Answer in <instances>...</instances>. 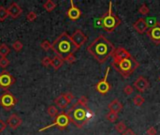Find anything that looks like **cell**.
<instances>
[{
    "instance_id": "6da1fadb",
    "label": "cell",
    "mask_w": 160,
    "mask_h": 135,
    "mask_svg": "<svg viewBox=\"0 0 160 135\" xmlns=\"http://www.w3.org/2000/svg\"><path fill=\"white\" fill-rule=\"evenodd\" d=\"M111 66L124 77L127 79L139 66V63L123 47H118L112 54Z\"/></svg>"
},
{
    "instance_id": "7a4b0ae2",
    "label": "cell",
    "mask_w": 160,
    "mask_h": 135,
    "mask_svg": "<svg viewBox=\"0 0 160 135\" xmlns=\"http://www.w3.org/2000/svg\"><path fill=\"white\" fill-rule=\"evenodd\" d=\"M116 48L114 46L105 36L99 35L95 41L87 47V52L94 56L98 63L103 64L107 61L110 56L112 55Z\"/></svg>"
},
{
    "instance_id": "3957f363",
    "label": "cell",
    "mask_w": 160,
    "mask_h": 135,
    "mask_svg": "<svg viewBox=\"0 0 160 135\" xmlns=\"http://www.w3.org/2000/svg\"><path fill=\"white\" fill-rule=\"evenodd\" d=\"M70 118V122L73 123L78 129H82L84 125L94 117V113L87 107L75 103L67 113Z\"/></svg>"
},
{
    "instance_id": "277c9868",
    "label": "cell",
    "mask_w": 160,
    "mask_h": 135,
    "mask_svg": "<svg viewBox=\"0 0 160 135\" xmlns=\"http://www.w3.org/2000/svg\"><path fill=\"white\" fill-rule=\"evenodd\" d=\"M52 49L56 55L62 57L63 59L69 54H74V53L78 50L72 42L70 36L67 32H63L53 41V43H52Z\"/></svg>"
},
{
    "instance_id": "5b68a950",
    "label": "cell",
    "mask_w": 160,
    "mask_h": 135,
    "mask_svg": "<svg viewBox=\"0 0 160 135\" xmlns=\"http://www.w3.org/2000/svg\"><path fill=\"white\" fill-rule=\"evenodd\" d=\"M100 21H101L102 28L108 33H112L116 29V27H118L121 25L122 23L121 19L116 15V13L114 12V11H112L111 2H110L109 4L108 12L102 15V17L100 18Z\"/></svg>"
},
{
    "instance_id": "8992f818",
    "label": "cell",
    "mask_w": 160,
    "mask_h": 135,
    "mask_svg": "<svg viewBox=\"0 0 160 135\" xmlns=\"http://www.w3.org/2000/svg\"><path fill=\"white\" fill-rule=\"evenodd\" d=\"M70 123V118L69 117V114L65 112H61L60 114H58L55 117V120L53 124L49 125V126H47L45 128H42L40 130V131H43L45 130H48L52 127H58L59 130H65L66 128H67L69 125Z\"/></svg>"
},
{
    "instance_id": "52a82bcc",
    "label": "cell",
    "mask_w": 160,
    "mask_h": 135,
    "mask_svg": "<svg viewBox=\"0 0 160 135\" xmlns=\"http://www.w3.org/2000/svg\"><path fill=\"white\" fill-rule=\"evenodd\" d=\"M16 103L17 99L11 91L7 90L4 94L0 96V106H2L6 110H11L16 105Z\"/></svg>"
},
{
    "instance_id": "ba28073f",
    "label": "cell",
    "mask_w": 160,
    "mask_h": 135,
    "mask_svg": "<svg viewBox=\"0 0 160 135\" xmlns=\"http://www.w3.org/2000/svg\"><path fill=\"white\" fill-rule=\"evenodd\" d=\"M15 83V78L7 71H3L0 73V88L4 90H8V87Z\"/></svg>"
},
{
    "instance_id": "9c48e42d",
    "label": "cell",
    "mask_w": 160,
    "mask_h": 135,
    "mask_svg": "<svg viewBox=\"0 0 160 135\" xmlns=\"http://www.w3.org/2000/svg\"><path fill=\"white\" fill-rule=\"evenodd\" d=\"M110 71V68H107V71H106L104 78H103L102 80H100L96 84V90L98 93H100L101 95H105L110 90V84L108 82V76H109Z\"/></svg>"
},
{
    "instance_id": "30bf717a",
    "label": "cell",
    "mask_w": 160,
    "mask_h": 135,
    "mask_svg": "<svg viewBox=\"0 0 160 135\" xmlns=\"http://www.w3.org/2000/svg\"><path fill=\"white\" fill-rule=\"evenodd\" d=\"M70 38L72 42L74 43V45L76 46L77 49H80V48L87 41V36L84 35V33L80 30V29H77L75 31L71 36H70Z\"/></svg>"
},
{
    "instance_id": "8fae6325",
    "label": "cell",
    "mask_w": 160,
    "mask_h": 135,
    "mask_svg": "<svg viewBox=\"0 0 160 135\" xmlns=\"http://www.w3.org/2000/svg\"><path fill=\"white\" fill-rule=\"evenodd\" d=\"M146 34L153 42L155 44L160 43V24L156 23L154 27H151L146 31Z\"/></svg>"
},
{
    "instance_id": "7c38bea8",
    "label": "cell",
    "mask_w": 160,
    "mask_h": 135,
    "mask_svg": "<svg viewBox=\"0 0 160 135\" xmlns=\"http://www.w3.org/2000/svg\"><path fill=\"white\" fill-rule=\"evenodd\" d=\"M150 86L149 81L144 78L143 76H139L137 78V80L134 82V87L139 92V93H143L145 92Z\"/></svg>"
},
{
    "instance_id": "4fadbf2b",
    "label": "cell",
    "mask_w": 160,
    "mask_h": 135,
    "mask_svg": "<svg viewBox=\"0 0 160 135\" xmlns=\"http://www.w3.org/2000/svg\"><path fill=\"white\" fill-rule=\"evenodd\" d=\"M67 15H68V17L70 19V20H72V21H76V20H78V19L81 17V15H82V12H81V9L78 8V7H76L74 5V2L72 1H70V8L68 9V12H67Z\"/></svg>"
},
{
    "instance_id": "5bb4252c",
    "label": "cell",
    "mask_w": 160,
    "mask_h": 135,
    "mask_svg": "<svg viewBox=\"0 0 160 135\" xmlns=\"http://www.w3.org/2000/svg\"><path fill=\"white\" fill-rule=\"evenodd\" d=\"M7 11H8V16H11L12 19H17L23 12L22 8L19 6L16 2H13V3H11V5H9V7L8 8Z\"/></svg>"
},
{
    "instance_id": "9a60e30c",
    "label": "cell",
    "mask_w": 160,
    "mask_h": 135,
    "mask_svg": "<svg viewBox=\"0 0 160 135\" xmlns=\"http://www.w3.org/2000/svg\"><path fill=\"white\" fill-rule=\"evenodd\" d=\"M134 29L139 33V34H143L148 30V24L145 21V19L143 18H139L138 21L133 25Z\"/></svg>"
},
{
    "instance_id": "2e32d148",
    "label": "cell",
    "mask_w": 160,
    "mask_h": 135,
    "mask_svg": "<svg viewBox=\"0 0 160 135\" xmlns=\"http://www.w3.org/2000/svg\"><path fill=\"white\" fill-rule=\"evenodd\" d=\"M22 123H23V120L16 114H12L8 119V125L12 130H16L17 128H19L22 125Z\"/></svg>"
},
{
    "instance_id": "e0dca14e",
    "label": "cell",
    "mask_w": 160,
    "mask_h": 135,
    "mask_svg": "<svg viewBox=\"0 0 160 135\" xmlns=\"http://www.w3.org/2000/svg\"><path fill=\"white\" fill-rule=\"evenodd\" d=\"M54 103L57 105L60 109L64 110V109H66L68 107V105L69 104V101L67 100V98L65 97L64 94H61L60 96H58V97L54 100Z\"/></svg>"
},
{
    "instance_id": "ac0fdd59",
    "label": "cell",
    "mask_w": 160,
    "mask_h": 135,
    "mask_svg": "<svg viewBox=\"0 0 160 135\" xmlns=\"http://www.w3.org/2000/svg\"><path fill=\"white\" fill-rule=\"evenodd\" d=\"M108 108L110 112L118 114L122 109H123V104L119 101V100L115 99L108 105Z\"/></svg>"
},
{
    "instance_id": "d6986e66",
    "label": "cell",
    "mask_w": 160,
    "mask_h": 135,
    "mask_svg": "<svg viewBox=\"0 0 160 135\" xmlns=\"http://www.w3.org/2000/svg\"><path fill=\"white\" fill-rule=\"evenodd\" d=\"M64 59L62 58V57H60V56H58V55H55L53 58L52 59V67L53 68V70H55V71H57V70H59L60 68L63 66V64H64Z\"/></svg>"
},
{
    "instance_id": "ffe728a7",
    "label": "cell",
    "mask_w": 160,
    "mask_h": 135,
    "mask_svg": "<svg viewBox=\"0 0 160 135\" xmlns=\"http://www.w3.org/2000/svg\"><path fill=\"white\" fill-rule=\"evenodd\" d=\"M43 8L48 12H51L56 8V4L53 1H52V0H47V1L43 4Z\"/></svg>"
},
{
    "instance_id": "44dd1931",
    "label": "cell",
    "mask_w": 160,
    "mask_h": 135,
    "mask_svg": "<svg viewBox=\"0 0 160 135\" xmlns=\"http://www.w3.org/2000/svg\"><path fill=\"white\" fill-rule=\"evenodd\" d=\"M11 53V49H9V47L3 43L0 45V56L1 57H7V55Z\"/></svg>"
},
{
    "instance_id": "7402d4cb",
    "label": "cell",
    "mask_w": 160,
    "mask_h": 135,
    "mask_svg": "<svg viewBox=\"0 0 160 135\" xmlns=\"http://www.w3.org/2000/svg\"><path fill=\"white\" fill-rule=\"evenodd\" d=\"M144 101H145V100H144V98L142 97V95H139V94H138V95H136L135 97L133 98V103L136 105V106H142L143 103H144Z\"/></svg>"
},
{
    "instance_id": "603a6c76",
    "label": "cell",
    "mask_w": 160,
    "mask_h": 135,
    "mask_svg": "<svg viewBox=\"0 0 160 135\" xmlns=\"http://www.w3.org/2000/svg\"><path fill=\"white\" fill-rule=\"evenodd\" d=\"M115 130L117 132L123 134L126 130V125L123 122V121H120L115 125Z\"/></svg>"
},
{
    "instance_id": "cb8c5ba5",
    "label": "cell",
    "mask_w": 160,
    "mask_h": 135,
    "mask_svg": "<svg viewBox=\"0 0 160 135\" xmlns=\"http://www.w3.org/2000/svg\"><path fill=\"white\" fill-rule=\"evenodd\" d=\"M47 113H48V114L50 115L51 117H55L56 115L58 114V110L57 108L55 107V106L53 105H51L48 107V109H47Z\"/></svg>"
},
{
    "instance_id": "d4e9b609",
    "label": "cell",
    "mask_w": 160,
    "mask_h": 135,
    "mask_svg": "<svg viewBox=\"0 0 160 135\" xmlns=\"http://www.w3.org/2000/svg\"><path fill=\"white\" fill-rule=\"evenodd\" d=\"M106 119L108 121H110V123H114L115 122L117 119H118V114L116 113H112V112H110L106 114Z\"/></svg>"
},
{
    "instance_id": "484cf974",
    "label": "cell",
    "mask_w": 160,
    "mask_h": 135,
    "mask_svg": "<svg viewBox=\"0 0 160 135\" xmlns=\"http://www.w3.org/2000/svg\"><path fill=\"white\" fill-rule=\"evenodd\" d=\"M8 16V13L7 8H4L3 6H0V22L5 21Z\"/></svg>"
},
{
    "instance_id": "4316f807",
    "label": "cell",
    "mask_w": 160,
    "mask_h": 135,
    "mask_svg": "<svg viewBox=\"0 0 160 135\" xmlns=\"http://www.w3.org/2000/svg\"><path fill=\"white\" fill-rule=\"evenodd\" d=\"M139 12L140 14H142V15H147L150 12V8L145 4H142V6L139 8Z\"/></svg>"
},
{
    "instance_id": "83f0119b",
    "label": "cell",
    "mask_w": 160,
    "mask_h": 135,
    "mask_svg": "<svg viewBox=\"0 0 160 135\" xmlns=\"http://www.w3.org/2000/svg\"><path fill=\"white\" fill-rule=\"evenodd\" d=\"M23 47H24V45L20 41H16L15 42L12 43V48L16 52H20L23 49Z\"/></svg>"
},
{
    "instance_id": "f1b7e54d",
    "label": "cell",
    "mask_w": 160,
    "mask_h": 135,
    "mask_svg": "<svg viewBox=\"0 0 160 135\" xmlns=\"http://www.w3.org/2000/svg\"><path fill=\"white\" fill-rule=\"evenodd\" d=\"M40 47L44 51H48V50L52 49V43L49 41H43L40 44Z\"/></svg>"
},
{
    "instance_id": "f546056e",
    "label": "cell",
    "mask_w": 160,
    "mask_h": 135,
    "mask_svg": "<svg viewBox=\"0 0 160 135\" xmlns=\"http://www.w3.org/2000/svg\"><path fill=\"white\" fill-rule=\"evenodd\" d=\"M64 61H66L68 64H73L76 62V57H75V55L72 54H69L68 56H66L64 58Z\"/></svg>"
},
{
    "instance_id": "4dcf8cb0",
    "label": "cell",
    "mask_w": 160,
    "mask_h": 135,
    "mask_svg": "<svg viewBox=\"0 0 160 135\" xmlns=\"http://www.w3.org/2000/svg\"><path fill=\"white\" fill-rule=\"evenodd\" d=\"M9 64H11V62H9V60L7 57H0V67L1 68L5 69V68H7Z\"/></svg>"
},
{
    "instance_id": "1f68e13d",
    "label": "cell",
    "mask_w": 160,
    "mask_h": 135,
    "mask_svg": "<svg viewBox=\"0 0 160 135\" xmlns=\"http://www.w3.org/2000/svg\"><path fill=\"white\" fill-rule=\"evenodd\" d=\"M41 64L44 66V67H50L52 65V58L49 56H46L44 58L41 60Z\"/></svg>"
},
{
    "instance_id": "d6a6232c",
    "label": "cell",
    "mask_w": 160,
    "mask_h": 135,
    "mask_svg": "<svg viewBox=\"0 0 160 135\" xmlns=\"http://www.w3.org/2000/svg\"><path fill=\"white\" fill-rule=\"evenodd\" d=\"M78 104L82 105V106H87V103H88V99L85 97V96H82V97L78 100L77 101Z\"/></svg>"
},
{
    "instance_id": "836d02e7",
    "label": "cell",
    "mask_w": 160,
    "mask_h": 135,
    "mask_svg": "<svg viewBox=\"0 0 160 135\" xmlns=\"http://www.w3.org/2000/svg\"><path fill=\"white\" fill-rule=\"evenodd\" d=\"M37 17V13L35 12H30L29 13H28L26 15V19H27V21H29V22H33L36 20V18Z\"/></svg>"
},
{
    "instance_id": "e575fe53",
    "label": "cell",
    "mask_w": 160,
    "mask_h": 135,
    "mask_svg": "<svg viewBox=\"0 0 160 135\" xmlns=\"http://www.w3.org/2000/svg\"><path fill=\"white\" fill-rule=\"evenodd\" d=\"M133 91H134L133 86H131L130 84H126V85L125 86V88H124V92H125V94L127 95V96H129V95L132 94Z\"/></svg>"
},
{
    "instance_id": "d590c367",
    "label": "cell",
    "mask_w": 160,
    "mask_h": 135,
    "mask_svg": "<svg viewBox=\"0 0 160 135\" xmlns=\"http://www.w3.org/2000/svg\"><path fill=\"white\" fill-rule=\"evenodd\" d=\"M64 95H65V97L67 98V100L69 101V103L74 100V96H73V94L70 93V92H67V93H65Z\"/></svg>"
},
{
    "instance_id": "8d00e7d4",
    "label": "cell",
    "mask_w": 160,
    "mask_h": 135,
    "mask_svg": "<svg viewBox=\"0 0 160 135\" xmlns=\"http://www.w3.org/2000/svg\"><path fill=\"white\" fill-rule=\"evenodd\" d=\"M146 132H147L148 135H156V133H157L155 128H154V127H150V128L147 130Z\"/></svg>"
},
{
    "instance_id": "74e56055",
    "label": "cell",
    "mask_w": 160,
    "mask_h": 135,
    "mask_svg": "<svg viewBox=\"0 0 160 135\" xmlns=\"http://www.w3.org/2000/svg\"><path fill=\"white\" fill-rule=\"evenodd\" d=\"M6 128H7V124L3 120L0 119V133L3 132L6 130Z\"/></svg>"
},
{
    "instance_id": "f35d334b",
    "label": "cell",
    "mask_w": 160,
    "mask_h": 135,
    "mask_svg": "<svg viewBox=\"0 0 160 135\" xmlns=\"http://www.w3.org/2000/svg\"><path fill=\"white\" fill-rule=\"evenodd\" d=\"M122 135H136V133L131 130V129H126V130L122 134Z\"/></svg>"
},
{
    "instance_id": "ab89813d",
    "label": "cell",
    "mask_w": 160,
    "mask_h": 135,
    "mask_svg": "<svg viewBox=\"0 0 160 135\" xmlns=\"http://www.w3.org/2000/svg\"><path fill=\"white\" fill-rule=\"evenodd\" d=\"M159 82H160V76H159Z\"/></svg>"
}]
</instances>
